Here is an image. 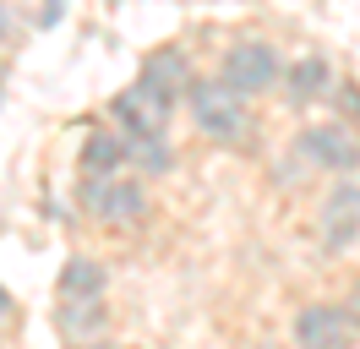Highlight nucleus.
<instances>
[{"label":"nucleus","mask_w":360,"mask_h":349,"mask_svg":"<svg viewBox=\"0 0 360 349\" xmlns=\"http://www.w3.org/2000/svg\"><path fill=\"white\" fill-rule=\"evenodd\" d=\"M246 104L251 99H240L224 77H197L191 93H186V109H191L197 131H202L207 142H224V148L246 142V131H251V109Z\"/></svg>","instance_id":"f257e3e1"},{"label":"nucleus","mask_w":360,"mask_h":349,"mask_svg":"<svg viewBox=\"0 0 360 349\" xmlns=\"http://www.w3.org/2000/svg\"><path fill=\"white\" fill-rule=\"evenodd\" d=\"M77 202H82V213H93L104 229H131V224L148 218V186L131 180V174H82Z\"/></svg>","instance_id":"f03ea898"},{"label":"nucleus","mask_w":360,"mask_h":349,"mask_svg":"<svg viewBox=\"0 0 360 349\" xmlns=\"http://www.w3.org/2000/svg\"><path fill=\"white\" fill-rule=\"evenodd\" d=\"M295 158L328 174H360V131L349 120H311L295 131Z\"/></svg>","instance_id":"7ed1b4c3"},{"label":"nucleus","mask_w":360,"mask_h":349,"mask_svg":"<svg viewBox=\"0 0 360 349\" xmlns=\"http://www.w3.org/2000/svg\"><path fill=\"white\" fill-rule=\"evenodd\" d=\"M240 99H262L273 87H284V61L268 39H240L224 49V71H219Z\"/></svg>","instance_id":"20e7f679"},{"label":"nucleus","mask_w":360,"mask_h":349,"mask_svg":"<svg viewBox=\"0 0 360 349\" xmlns=\"http://www.w3.org/2000/svg\"><path fill=\"white\" fill-rule=\"evenodd\" d=\"M316 235H322V246H328L333 257L355 251V240H360V180L355 174H338L333 191L322 196V208H316Z\"/></svg>","instance_id":"39448f33"},{"label":"nucleus","mask_w":360,"mask_h":349,"mask_svg":"<svg viewBox=\"0 0 360 349\" xmlns=\"http://www.w3.org/2000/svg\"><path fill=\"white\" fill-rule=\"evenodd\" d=\"M110 115L120 120L126 137H148V131H169V115H175V99H164L158 87H148L136 77L126 93H115L110 99Z\"/></svg>","instance_id":"423d86ee"},{"label":"nucleus","mask_w":360,"mask_h":349,"mask_svg":"<svg viewBox=\"0 0 360 349\" xmlns=\"http://www.w3.org/2000/svg\"><path fill=\"white\" fill-rule=\"evenodd\" d=\"M360 327L349 322V311L333 300H311L295 311V349H349Z\"/></svg>","instance_id":"0eeeda50"},{"label":"nucleus","mask_w":360,"mask_h":349,"mask_svg":"<svg viewBox=\"0 0 360 349\" xmlns=\"http://www.w3.org/2000/svg\"><path fill=\"white\" fill-rule=\"evenodd\" d=\"M284 99L295 109L316 104V99H333V65H328V55H300V61L284 65Z\"/></svg>","instance_id":"6e6552de"},{"label":"nucleus","mask_w":360,"mask_h":349,"mask_svg":"<svg viewBox=\"0 0 360 349\" xmlns=\"http://www.w3.org/2000/svg\"><path fill=\"white\" fill-rule=\"evenodd\" d=\"M136 77H142L148 87H158L164 99H175V104L191 93V82H197V77H191V61L180 55L175 44H169V49H153V55L142 61V71H136Z\"/></svg>","instance_id":"1a4fd4ad"},{"label":"nucleus","mask_w":360,"mask_h":349,"mask_svg":"<svg viewBox=\"0 0 360 349\" xmlns=\"http://www.w3.org/2000/svg\"><path fill=\"white\" fill-rule=\"evenodd\" d=\"M55 327L66 333V344L104 338V327H110V305H104V295H98V300H60V305H55Z\"/></svg>","instance_id":"9d476101"},{"label":"nucleus","mask_w":360,"mask_h":349,"mask_svg":"<svg viewBox=\"0 0 360 349\" xmlns=\"http://www.w3.org/2000/svg\"><path fill=\"white\" fill-rule=\"evenodd\" d=\"M131 164V148H126V131H104L93 126L82 137V174H120Z\"/></svg>","instance_id":"9b49d317"},{"label":"nucleus","mask_w":360,"mask_h":349,"mask_svg":"<svg viewBox=\"0 0 360 349\" xmlns=\"http://www.w3.org/2000/svg\"><path fill=\"white\" fill-rule=\"evenodd\" d=\"M104 284H110V273H104L98 257H82V251H77V257L60 262V300H98Z\"/></svg>","instance_id":"f8f14e48"},{"label":"nucleus","mask_w":360,"mask_h":349,"mask_svg":"<svg viewBox=\"0 0 360 349\" xmlns=\"http://www.w3.org/2000/svg\"><path fill=\"white\" fill-rule=\"evenodd\" d=\"M126 148H131V164H136V174H169V164H175V153H169V131L126 137Z\"/></svg>","instance_id":"ddd939ff"},{"label":"nucleus","mask_w":360,"mask_h":349,"mask_svg":"<svg viewBox=\"0 0 360 349\" xmlns=\"http://www.w3.org/2000/svg\"><path fill=\"white\" fill-rule=\"evenodd\" d=\"M333 104H338V120H349L360 131V82H333Z\"/></svg>","instance_id":"4468645a"},{"label":"nucleus","mask_w":360,"mask_h":349,"mask_svg":"<svg viewBox=\"0 0 360 349\" xmlns=\"http://www.w3.org/2000/svg\"><path fill=\"white\" fill-rule=\"evenodd\" d=\"M66 17V0H39V27H60Z\"/></svg>","instance_id":"2eb2a0df"},{"label":"nucleus","mask_w":360,"mask_h":349,"mask_svg":"<svg viewBox=\"0 0 360 349\" xmlns=\"http://www.w3.org/2000/svg\"><path fill=\"white\" fill-rule=\"evenodd\" d=\"M17 44V17H11V6L0 0V49H11Z\"/></svg>","instance_id":"dca6fc26"},{"label":"nucleus","mask_w":360,"mask_h":349,"mask_svg":"<svg viewBox=\"0 0 360 349\" xmlns=\"http://www.w3.org/2000/svg\"><path fill=\"white\" fill-rule=\"evenodd\" d=\"M338 305H344V311H349V322L360 327V279L349 284V295H344V300H338Z\"/></svg>","instance_id":"f3484780"},{"label":"nucleus","mask_w":360,"mask_h":349,"mask_svg":"<svg viewBox=\"0 0 360 349\" xmlns=\"http://www.w3.org/2000/svg\"><path fill=\"white\" fill-rule=\"evenodd\" d=\"M11 305H17V300H11V289H6V284H0V327L11 322Z\"/></svg>","instance_id":"a211bd4d"},{"label":"nucleus","mask_w":360,"mask_h":349,"mask_svg":"<svg viewBox=\"0 0 360 349\" xmlns=\"http://www.w3.org/2000/svg\"><path fill=\"white\" fill-rule=\"evenodd\" d=\"M66 349H120L115 338H88V344H66Z\"/></svg>","instance_id":"6ab92c4d"}]
</instances>
